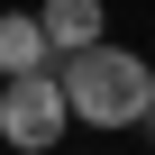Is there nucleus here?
<instances>
[{
	"label": "nucleus",
	"instance_id": "1",
	"mask_svg": "<svg viewBox=\"0 0 155 155\" xmlns=\"http://www.w3.org/2000/svg\"><path fill=\"white\" fill-rule=\"evenodd\" d=\"M55 82H64V101H73L82 128H146V110H155V73L128 46H91V55L55 64Z\"/></svg>",
	"mask_w": 155,
	"mask_h": 155
},
{
	"label": "nucleus",
	"instance_id": "2",
	"mask_svg": "<svg viewBox=\"0 0 155 155\" xmlns=\"http://www.w3.org/2000/svg\"><path fill=\"white\" fill-rule=\"evenodd\" d=\"M64 128H73V101H64V82H55V73L0 82V146L46 155V146H64Z\"/></svg>",
	"mask_w": 155,
	"mask_h": 155
},
{
	"label": "nucleus",
	"instance_id": "3",
	"mask_svg": "<svg viewBox=\"0 0 155 155\" xmlns=\"http://www.w3.org/2000/svg\"><path fill=\"white\" fill-rule=\"evenodd\" d=\"M37 28H46L55 64H73V55H91V46H110V37H101V9H91V0H46V9H37Z\"/></svg>",
	"mask_w": 155,
	"mask_h": 155
},
{
	"label": "nucleus",
	"instance_id": "4",
	"mask_svg": "<svg viewBox=\"0 0 155 155\" xmlns=\"http://www.w3.org/2000/svg\"><path fill=\"white\" fill-rule=\"evenodd\" d=\"M28 73H55V46L37 18H0V82H28Z\"/></svg>",
	"mask_w": 155,
	"mask_h": 155
},
{
	"label": "nucleus",
	"instance_id": "5",
	"mask_svg": "<svg viewBox=\"0 0 155 155\" xmlns=\"http://www.w3.org/2000/svg\"><path fill=\"white\" fill-rule=\"evenodd\" d=\"M146 137H155V110H146Z\"/></svg>",
	"mask_w": 155,
	"mask_h": 155
}]
</instances>
